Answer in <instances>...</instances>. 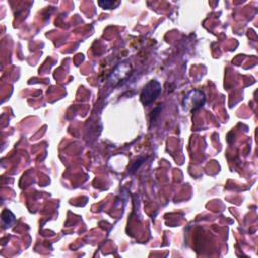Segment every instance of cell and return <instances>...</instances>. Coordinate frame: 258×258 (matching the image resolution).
I'll return each instance as SVG.
<instances>
[{
    "label": "cell",
    "mask_w": 258,
    "mask_h": 258,
    "mask_svg": "<svg viewBox=\"0 0 258 258\" xmlns=\"http://www.w3.org/2000/svg\"><path fill=\"white\" fill-rule=\"evenodd\" d=\"M206 101L205 95L203 92L199 90L190 91L183 100V106L185 109H189L190 111H196L200 109Z\"/></svg>",
    "instance_id": "1"
},
{
    "label": "cell",
    "mask_w": 258,
    "mask_h": 258,
    "mask_svg": "<svg viewBox=\"0 0 258 258\" xmlns=\"http://www.w3.org/2000/svg\"><path fill=\"white\" fill-rule=\"evenodd\" d=\"M161 91V86L157 81H150L142 90L141 102L144 105H148L153 102Z\"/></svg>",
    "instance_id": "2"
},
{
    "label": "cell",
    "mask_w": 258,
    "mask_h": 258,
    "mask_svg": "<svg viewBox=\"0 0 258 258\" xmlns=\"http://www.w3.org/2000/svg\"><path fill=\"white\" fill-rule=\"evenodd\" d=\"M6 213H7V217H6V214L3 212L2 213V223H3V226H4V228H6V227H10V225H12L13 223H14V221H15V219H14V216L12 215L10 218L8 217L9 215H10V213L11 212H9L8 210H6Z\"/></svg>",
    "instance_id": "3"
}]
</instances>
